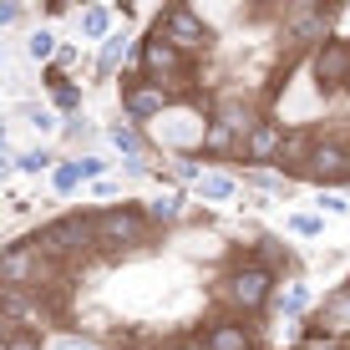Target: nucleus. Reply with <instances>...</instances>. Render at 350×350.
<instances>
[{
	"label": "nucleus",
	"mask_w": 350,
	"mask_h": 350,
	"mask_svg": "<svg viewBox=\"0 0 350 350\" xmlns=\"http://www.w3.org/2000/svg\"><path fill=\"white\" fill-rule=\"evenodd\" d=\"M92 239H96V254H107V259L148 254L152 219H148V208H137V203H122V208H96L92 213Z\"/></svg>",
	"instance_id": "nucleus-1"
},
{
	"label": "nucleus",
	"mask_w": 350,
	"mask_h": 350,
	"mask_svg": "<svg viewBox=\"0 0 350 350\" xmlns=\"http://www.w3.org/2000/svg\"><path fill=\"white\" fill-rule=\"evenodd\" d=\"M31 244L41 249V254H51V259L71 264V269H81V264L96 254L92 213H56V219H46V224L31 234Z\"/></svg>",
	"instance_id": "nucleus-2"
},
{
	"label": "nucleus",
	"mask_w": 350,
	"mask_h": 350,
	"mask_svg": "<svg viewBox=\"0 0 350 350\" xmlns=\"http://www.w3.org/2000/svg\"><path fill=\"white\" fill-rule=\"evenodd\" d=\"M158 36H167V41L178 46L183 56H193V51H208V26H203V16L188 5V0H173V5L163 10V21H158Z\"/></svg>",
	"instance_id": "nucleus-3"
},
{
	"label": "nucleus",
	"mask_w": 350,
	"mask_h": 350,
	"mask_svg": "<svg viewBox=\"0 0 350 350\" xmlns=\"http://www.w3.org/2000/svg\"><path fill=\"white\" fill-rule=\"evenodd\" d=\"M269 289H274V269H264V264H239V269L219 284V295L234 310H244V315H249V310H259L264 299H269Z\"/></svg>",
	"instance_id": "nucleus-4"
},
{
	"label": "nucleus",
	"mask_w": 350,
	"mask_h": 350,
	"mask_svg": "<svg viewBox=\"0 0 350 350\" xmlns=\"http://www.w3.org/2000/svg\"><path fill=\"white\" fill-rule=\"evenodd\" d=\"M299 178H310V183H345L350 178V148L340 137H315L310 142V158L299 163Z\"/></svg>",
	"instance_id": "nucleus-5"
},
{
	"label": "nucleus",
	"mask_w": 350,
	"mask_h": 350,
	"mask_svg": "<svg viewBox=\"0 0 350 350\" xmlns=\"http://www.w3.org/2000/svg\"><path fill=\"white\" fill-rule=\"evenodd\" d=\"M142 71H148V81H183L188 77V56L178 51L173 41H167V36H158L152 31L148 41H142Z\"/></svg>",
	"instance_id": "nucleus-6"
},
{
	"label": "nucleus",
	"mask_w": 350,
	"mask_h": 350,
	"mask_svg": "<svg viewBox=\"0 0 350 350\" xmlns=\"http://www.w3.org/2000/svg\"><path fill=\"white\" fill-rule=\"evenodd\" d=\"M315 77L320 87H350V41L315 46Z\"/></svg>",
	"instance_id": "nucleus-7"
},
{
	"label": "nucleus",
	"mask_w": 350,
	"mask_h": 350,
	"mask_svg": "<svg viewBox=\"0 0 350 350\" xmlns=\"http://www.w3.org/2000/svg\"><path fill=\"white\" fill-rule=\"evenodd\" d=\"M173 102V92L158 87V81H142V87H127L122 92V112L132 122H148V117H163V107Z\"/></svg>",
	"instance_id": "nucleus-8"
},
{
	"label": "nucleus",
	"mask_w": 350,
	"mask_h": 350,
	"mask_svg": "<svg viewBox=\"0 0 350 350\" xmlns=\"http://www.w3.org/2000/svg\"><path fill=\"white\" fill-rule=\"evenodd\" d=\"M330 21H335V5H315L310 16L289 21V41L295 46H325L330 41Z\"/></svg>",
	"instance_id": "nucleus-9"
},
{
	"label": "nucleus",
	"mask_w": 350,
	"mask_h": 350,
	"mask_svg": "<svg viewBox=\"0 0 350 350\" xmlns=\"http://www.w3.org/2000/svg\"><path fill=\"white\" fill-rule=\"evenodd\" d=\"M280 142H284V127H274V122H254L239 137V152H244L249 163H274V152H280Z\"/></svg>",
	"instance_id": "nucleus-10"
},
{
	"label": "nucleus",
	"mask_w": 350,
	"mask_h": 350,
	"mask_svg": "<svg viewBox=\"0 0 350 350\" xmlns=\"http://www.w3.org/2000/svg\"><path fill=\"white\" fill-rule=\"evenodd\" d=\"M320 330H325V335H335V340H340V335H350V284H345V289H335V295L325 299V310H320Z\"/></svg>",
	"instance_id": "nucleus-11"
},
{
	"label": "nucleus",
	"mask_w": 350,
	"mask_h": 350,
	"mask_svg": "<svg viewBox=\"0 0 350 350\" xmlns=\"http://www.w3.org/2000/svg\"><path fill=\"white\" fill-rule=\"evenodd\" d=\"M310 142H315V137H310V132H305V127H295V132H284V142H280V152H274V163H280V167H284V173H289V178H299V163H305V158H310Z\"/></svg>",
	"instance_id": "nucleus-12"
},
{
	"label": "nucleus",
	"mask_w": 350,
	"mask_h": 350,
	"mask_svg": "<svg viewBox=\"0 0 350 350\" xmlns=\"http://www.w3.org/2000/svg\"><path fill=\"white\" fill-rule=\"evenodd\" d=\"M203 345H208V350H254L249 330H244V325H234V320H213V330L203 335Z\"/></svg>",
	"instance_id": "nucleus-13"
},
{
	"label": "nucleus",
	"mask_w": 350,
	"mask_h": 350,
	"mask_svg": "<svg viewBox=\"0 0 350 350\" xmlns=\"http://www.w3.org/2000/svg\"><path fill=\"white\" fill-rule=\"evenodd\" d=\"M239 193V183L228 173H198V198L203 203H228Z\"/></svg>",
	"instance_id": "nucleus-14"
},
{
	"label": "nucleus",
	"mask_w": 350,
	"mask_h": 350,
	"mask_svg": "<svg viewBox=\"0 0 350 350\" xmlns=\"http://www.w3.org/2000/svg\"><path fill=\"white\" fill-rule=\"evenodd\" d=\"M203 152H239V132L228 127V122H219V117H213L208 127H203Z\"/></svg>",
	"instance_id": "nucleus-15"
},
{
	"label": "nucleus",
	"mask_w": 350,
	"mask_h": 350,
	"mask_svg": "<svg viewBox=\"0 0 350 350\" xmlns=\"http://www.w3.org/2000/svg\"><path fill=\"white\" fill-rule=\"evenodd\" d=\"M148 219L152 224H178V219H183V193H173V188L158 193V198L148 203Z\"/></svg>",
	"instance_id": "nucleus-16"
},
{
	"label": "nucleus",
	"mask_w": 350,
	"mask_h": 350,
	"mask_svg": "<svg viewBox=\"0 0 350 350\" xmlns=\"http://www.w3.org/2000/svg\"><path fill=\"white\" fill-rule=\"evenodd\" d=\"M122 56H127V36H122V31H107V36H102V62H96V66H102V77H112Z\"/></svg>",
	"instance_id": "nucleus-17"
},
{
	"label": "nucleus",
	"mask_w": 350,
	"mask_h": 350,
	"mask_svg": "<svg viewBox=\"0 0 350 350\" xmlns=\"http://www.w3.org/2000/svg\"><path fill=\"white\" fill-rule=\"evenodd\" d=\"M81 183H87V178H81V163H77V158L51 167V188H56V193H77Z\"/></svg>",
	"instance_id": "nucleus-18"
},
{
	"label": "nucleus",
	"mask_w": 350,
	"mask_h": 350,
	"mask_svg": "<svg viewBox=\"0 0 350 350\" xmlns=\"http://www.w3.org/2000/svg\"><path fill=\"white\" fill-rule=\"evenodd\" d=\"M219 122H228V127H234V132H239V137H244V132H249V127H254V122H259V117H254V112H249V107H244V102H234V96H228V102H224V112H219Z\"/></svg>",
	"instance_id": "nucleus-19"
},
{
	"label": "nucleus",
	"mask_w": 350,
	"mask_h": 350,
	"mask_svg": "<svg viewBox=\"0 0 350 350\" xmlns=\"http://www.w3.org/2000/svg\"><path fill=\"white\" fill-rule=\"evenodd\" d=\"M107 137H112L117 152H127V158H142V137H137V127H132V122H117Z\"/></svg>",
	"instance_id": "nucleus-20"
},
{
	"label": "nucleus",
	"mask_w": 350,
	"mask_h": 350,
	"mask_svg": "<svg viewBox=\"0 0 350 350\" xmlns=\"http://www.w3.org/2000/svg\"><path fill=\"white\" fill-rule=\"evenodd\" d=\"M107 31H112V21H107L102 5H87V10H81V36H87V41H102Z\"/></svg>",
	"instance_id": "nucleus-21"
},
{
	"label": "nucleus",
	"mask_w": 350,
	"mask_h": 350,
	"mask_svg": "<svg viewBox=\"0 0 350 350\" xmlns=\"http://www.w3.org/2000/svg\"><path fill=\"white\" fill-rule=\"evenodd\" d=\"M46 167H56L51 148H31V152H21V158H16V173H46Z\"/></svg>",
	"instance_id": "nucleus-22"
},
{
	"label": "nucleus",
	"mask_w": 350,
	"mask_h": 350,
	"mask_svg": "<svg viewBox=\"0 0 350 350\" xmlns=\"http://www.w3.org/2000/svg\"><path fill=\"white\" fill-rule=\"evenodd\" d=\"M26 56H31V62H51V56H56V36L51 31H31Z\"/></svg>",
	"instance_id": "nucleus-23"
},
{
	"label": "nucleus",
	"mask_w": 350,
	"mask_h": 350,
	"mask_svg": "<svg viewBox=\"0 0 350 350\" xmlns=\"http://www.w3.org/2000/svg\"><path fill=\"white\" fill-rule=\"evenodd\" d=\"M0 350H41V335H36V330H21V325H16V330L0 340Z\"/></svg>",
	"instance_id": "nucleus-24"
},
{
	"label": "nucleus",
	"mask_w": 350,
	"mask_h": 350,
	"mask_svg": "<svg viewBox=\"0 0 350 350\" xmlns=\"http://www.w3.org/2000/svg\"><path fill=\"white\" fill-rule=\"evenodd\" d=\"M305 305H310V289L305 284H289V295L280 299V315H305Z\"/></svg>",
	"instance_id": "nucleus-25"
},
{
	"label": "nucleus",
	"mask_w": 350,
	"mask_h": 350,
	"mask_svg": "<svg viewBox=\"0 0 350 350\" xmlns=\"http://www.w3.org/2000/svg\"><path fill=\"white\" fill-rule=\"evenodd\" d=\"M26 122L41 132V137H51V132H56V112H51V107H26Z\"/></svg>",
	"instance_id": "nucleus-26"
},
{
	"label": "nucleus",
	"mask_w": 350,
	"mask_h": 350,
	"mask_svg": "<svg viewBox=\"0 0 350 350\" xmlns=\"http://www.w3.org/2000/svg\"><path fill=\"white\" fill-rule=\"evenodd\" d=\"M320 213H330V219H345V213H350V198H345V193H320Z\"/></svg>",
	"instance_id": "nucleus-27"
},
{
	"label": "nucleus",
	"mask_w": 350,
	"mask_h": 350,
	"mask_svg": "<svg viewBox=\"0 0 350 350\" xmlns=\"http://www.w3.org/2000/svg\"><path fill=\"white\" fill-rule=\"evenodd\" d=\"M289 228H295L299 239H320V228H325V224L315 219V213H295V219H289Z\"/></svg>",
	"instance_id": "nucleus-28"
},
{
	"label": "nucleus",
	"mask_w": 350,
	"mask_h": 350,
	"mask_svg": "<svg viewBox=\"0 0 350 350\" xmlns=\"http://www.w3.org/2000/svg\"><path fill=\"white\" fill-rule=\"evenodd\" d=\"M51 107L71 112V107H81V92H77V87H66V81H56V92H51Z\"/></svg>",
	"instance_id": "nucleus-29"
},
{
	"label": "nucleus",
	"mask_w": 350,
	"mask_h": 350,
	"mask_svg": "<svg viewBox=\"0 0 350 350\" xmlns=\"http://www.w3.org/2000/svg\"><path fill=\"white\" fill-rule=\"evenodd\" d=\"M21 0H0V31H10V26H21Z\"/></svg>",
	"instance_id": "nucleus-30"
},
{
	"label": "nucleus",
	"mask_w": 350,
	"mask_h": 350,
	"mask_svg": "<svg viewBox=\"0 0 350 350\" xmlns=\"http://www.w3.org/2000/svg\"><path fill=\"white\" fill-rule=\"evenodd\" d=\"M77 163H81V178H87V183L107 178V158H77Z\"/></svg>",
	"instance_id": "nucleus-31"
},
{
	"label": "nucleus",
	"mask_w": 350,
	"mask_h": 350,
	"mask_svg": "<svg viewBox=\"0 0 350 350\" xmlns=\"http://www.w3.org/2000/svg\"><path fill=\"white\" fill-rule=\"evenodd\" d=\"M51 350H96V345L81 340V335H62V340H51Z\"/></svg>",
	"instance_id": "nucleus-32"
},
{
	"label": "nucleus",
	"mask_w": 350,
	"mask_h": 350,
	"mask_svg": "<svg viewBox=\"0 0 350 350\" xmlns=\"http://www.w3.org/2000/svg\"><path fill=\"white\" fill-rule=\"evenodd\" d=\"M10 173H16V158H10V148H0V183H5Z\"/></svg>",
	"instance_id": "nucleus-33"
},
{
	"label": "nucleus",
	"mask_w": 350,
	"mask_h": 350,
	"mask_svg": "<svg viewBox=\"0 0 350 350\" xmlns=\"http://www.w3.org/2000/svg\"><path fill=\"white\" fill-rule=\"evenodd\" d=\"M92 193H96V198H112V193H117V183H107V178H96V183H92Z\"/></svg>",
	"instance_id": "nucleus-34"
},
{
	"label": "nucleus",
	"mask_w": 350,
	"mask_h": 350,
	"mask_svg": "<svg viewBox=\"0 0 350 350\" xmlns=\"http://www.w3.org/2000/svg\"><path fill=\"white\" fill-rule=\"evenodd\" d=\"M178 350H208V345H203V340H183V345H178Z\"/></svg>",
	"instance_id": "nucleus-35"
},
{
	"label": "nucleus",
	"mask_w": 350,
	"mask_h": 350,
	"mask_svg": "<svg viewBox=\"0 0 350 350\" xmlns=\"http://www.w3.org/2000/svg\"><path fill=\"white\" fill-rule=\"evenodd\" d=\"M0 148H5V117H0Z\"/></svg>",
	"instance_id": "nucleus-36"
},
{
	"label": "nucleus",
	"mask_w": 350,
	"mask_h": 350,
	"mask_svg": "<svg viewBox=\"0 0 350 350\" xmlns=\"http://www.w3.org/2000/svg\"><path fill=\"white\" fill-rule=\"evenodd\" d=\"M0 66H5V56H0Z\"/></svg>",
	"instance_id": "nucleus-37"
}]
</instances>
